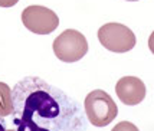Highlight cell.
I'll return each mask as SVG.
<instances>
[{
  "label": "cell",
  "instance_id": "6",
  "mask_svg": "<svg viewBox=\"0 0 154 131\" xmlns=\"http://www.w3.org/2000/svg\"><path fill=\"white\" fill-rule=\"evenodd\" d=\"M117 97L125 105H137L146 98V85L137 76H124L115 85Z\"/></svg>",
  "mask_w": 154,
  "mask_h": 131
},
{
  "label": "cell",
  "instance_id": "4",
  "mask_svg": "<svg viewBox=\"0 0 154 131\" xmlns=\"http://www.w3.org/2000/svg\"><path fill=\"white\" fill-rule=\"evenodd\" d=\"M54 52L62 62H78L88 52V42L78 30L66 29L54 40Z\"/></svg>",
  "mask_w": 154,
  "mask_h": 131
},
{
  "label": "cell",
  "instance_id": "3",
  "mask_svg": "<svg viewBox=\"0 0 154 131\" xmlns=\"http://www.w3.org/2000/svg\"><path fill=\"white\" fill-rule=\"evenodd\" d=\"M98 40L105 49L115 53H125L135 46L134 32L121 23H107L100 27Z\"/></svg>",
  "mask_w": 154,
  "mask_h": 131
},
{
  "label": "cell",
  "instance_id": "2",
  "mask_svg": "<svg viewBox=\"0 0 154 131\" xmlns=\"http://www.w3.org/2000/svg\"><path fill=\"white\" fill-rule=\"evenodd\" d=\"M84 108L87 120L95 127H107L118 115V108L114 99L102 89L89 92L85 98Z\"/></svg>",
  "mask_w": 154,
  "mask_h": 131
},
{
  "label": "cell",
  "instance_id": "13",
  "mask_svg": "<svg viewBox=\"0 0 154 131\" xmlns=\"http://www.w3.org/2000/svg\"><path fill=\"white\" fill-rule=\"evenodd\" d=\"M6 131H14V130H6Z\"/></svg>",
  "mask_w": 154,
  "mask_h": 131
},
{
  "label": "cell",
  "instance_id": "10",
  "mask_svg": "<svg viewBox=\"0 0 154 131\" xmlns=\"http://www.w3.org/2000/svg\"><path fill=\"white\" fill-rule=\"evenodd\" d=\"M148 48H150V51L151 53L154 55V32L150 35V38H148Z\"/></svg>",
  "mask_w": 154,
  "mask_h": 131
},
{
  "label": "cell",
  "instance_id": "12",
  "mask_svg": "<svg viewBox=\"0 0 154 131\" xmlns=\"http://www.w3.org/2000/svg\"><path fill=\"white\" fill-rule=\"evenodd\" d=\"M128 2H137V0H128Z\"/></svg>",
  "mask_w": 154,
  "mask_h": 131
},
{
  "label": "cell",
  "instance_id": "1",
  "mask_svg": "<svg viewBox=\"0 0 154 131\" xmlns=\"http://www.w3.org/2000/svg\"><path fill=\"white\" fill-rule=\"evenodd\" d=\"M14 131H87L81 105L39 76L20 79L12 89Z\"/></svg>",
  "mask_w": 154,
  "mask_h": 131
},
{
  "label": "cell",
  "instance_id": "5",
  "mask_svg": "<svg viewBox=\"0 0 154 131\" xmlns=\"http://www.w3.org/2000/svg\"><path fill=\"white\" fill-rule=\"evenodd\" d=\"M22 22L26 29L36 35H49L59 26V17L54 10L43 6H29L22 12Z\"/></svg>",
  "mask_w": 154,
  "mask_h": 131
},
{
  "label": "cell",
  "instance_id": "7",
  "mask_svg": "<svg viewBox=\"0 0 154 131\" xmlns=\"http://www.w3.org/2000/svg\"><path fill=\"white\" fill-rule=\"evenodd\" d=\"M12 89L7 84L0 82V117L5 118L12 114Z\"/></svg>",
  "mask_w": 154,
  "mask_h": 131
},
{
  "label": "cell",
  "instance_id": "8",
  "mask_svg": "<svg viewBox=\"0 0 154 131\" xmlns=\"http://www.w3.org/2000/svg\"><path fill=\"white\" fill-rule=\"evenodd\" d=\"M111 131H140V130L133 123H130V121H121Z\"/></svg>",
  "mask_w": 154,
  "mask_h": 131
},
{
  "label": "cell",
  "instance_id": "9",
  "mask_svg": "<svg viewBox=\"0 0 154 131\" xmlns=\"http://www.w3.org/2000/svg\"><path fill=\"white\" fill-rule=\"evenodd\" d=\"M19 0H0V7H12L17 3Z\"/></svg>",
  "mask_w": 154,
  "mask_h": 131
},
{
  "label": "cell",
  "instance_id": "11",
  "mask_svg": "<svg viewBox=\"0 0 154 131\" xmlns=\"http://www.w3.org/2000/svg\"><path fill=\"white\" fill-rule=\"evenodd\" d=\"M6 123H5V120L0 117V131H6Z\"/></svg>",
  "mask_w": 154,
  "mask_h": 131
}]
</instances>
